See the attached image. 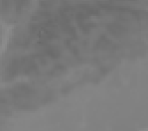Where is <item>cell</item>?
<instances>
[{"label": "cell", "mask_w": 148, "mask_h": 131, "mask_svg": "<svg viewBox=\"0 0 148 131\" xmlns=\"http://www.w3.org/2000/svg\"><path fill=\"white\" fill-rule=\"evenodd\" d=\"M109 30H110V32L112 34H114V35H118V36H121L122 34L126 33V29H125V27L122 26V25H119V24L111 25L110 28H109Z\"/></svg>", "instance_id": "1"}]
</instances>
